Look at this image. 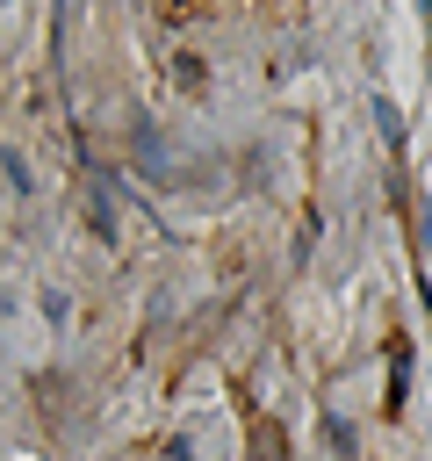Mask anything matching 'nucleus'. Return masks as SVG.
<instances>
[{
  "instance_id": "f257e3e1",
  "label": "nucleus",
  "mask_w": 432,
  "mask_h": 461,
  "mask_svg": "<svg viewBox=\"0 0 432 461\" xmlns=\"http://www.w3.org/2000/svg\"><path fill=\"white\" fill-rule=\"evenodd\" d=\"M403 389H410V346H396L389 360V418H403Z\"/></svg>"
}]
</instances>
